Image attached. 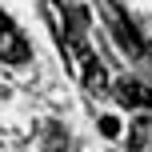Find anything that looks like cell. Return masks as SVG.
<instances>
[{
  "mask_svg": "<svg viewBox=\"0 0 152 152\" xmlns=\"http://www.w3.org/2000/svg\"><path fill=\"white\" fill-rule=\"evenodd\" d=\"M84 8H76V12L68 16V32H72V52H76V60H80V76H84V88L92 92V96H104L108 92V72H104V64H100V56L88 48V40H84Z\"/></svg>",
  "mask_w": 152,
  "mask_h": 152,
  "instance_id": "6da1fadb",
  "label": "cell"
},
{
  "mask_svg": "<svg viewBox=\"0 0 152 152\" xmlns=\"http://www.w3.org/2000/svg\"><path fill=\"white\" fill-rule=\"evenodd\" d=\"M0 60L4 64H24L28 60V40L20 36V28L4 12H0Z\"/></svg>",
  "mask_w": 152,
  "mask_h": 152,
  "instance_id": "7a4b0ae2",
  "label": "cell"
},
{
  "mask_svg": "<svg viewBox=\"0 0 152 152\" xmlns=\"http://www.w3.org/2000/svg\"><path fill=\"white\" fill-rule=\"evenodd\" d=\"M108 20H112V32H116V40H120V44L128 48L132 56H140V52H144V44H140V36L132 32L128 16L120 12V4H116V0H108Z\"/></svg>",
  "mask_w": 152,
  "mask_h": 152,
  "instance_id": "3957f363",
  "label": "cell"
},
{
  "mask_svg": "<svg viewBox=\"0 0 152 152\" xmlns=\"http://www.w3.org/2000/svg\"><path fill=\"white\" fill-rule=\"evenodd\" d=\"M116 100L124 108H152V88H144L132 76H124V80H116Z\"/></svg>",
  "mask_w": 152,
  "mask_h": 152,
  "instance_id": "277c9868",
  "label": "cell"
},
{
  "mask_svg": "<svg viewBox=\"0 0 152 152\" xmlns=\"http://www.w3.org/2000/svg\"><path fill=\"white\" fill-rule=\"evenodd\" d=\"M148 144H152V116H140V120L132 124V132H128V148L140 152V148H148Z\"/></svg>",
  "mask_w": 152,
  "mask_h": 152,
  "instance_id": "5b68a950",
  "label": "cell"
},
{
  "mask_svg": "<svg viewBox=\"0 0 152 152\" xmlns=\"http://www.w3.org/2000/svg\"><path fill=\"white\" fill-rule=\"evenodd\" d=\"M100 132L104 136H120V120L116 116H100Z\"/></svg>",
  "mask_w": 152,
  "mask_h": 152,
  "instance_id": "8992f818",
  "label": "cell"
},
{
  "mask_svg": "<svg viewBox=\"0 0 152 152\" xmlns=\"http://www.w3.org/2000/svg\"><path fill=\"white\" fill-rule=\"evenodd\" d=\"M144 52H148V56H152V44H144Z\"/></svg>",
  "mask_w": 152,
  "mask_h": 152,
  "instance_id": "52a82bcc",
  "label": "cell"
}]
</instances>
